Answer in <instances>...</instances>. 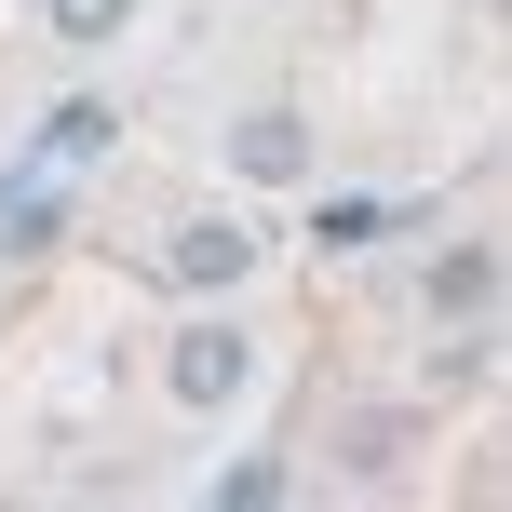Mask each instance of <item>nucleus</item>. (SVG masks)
<instances>
[{
	"label": "nucleus",
	"instance_id": "f257e3e1",
	"mask_svg": "<svg viewBox=\"0 0 512 512\" xmlns=\"http://www.w3.org/2000/svg\"><path fill=\"white\" fill-rule=\"evenodd\" d=\"M243 378H256V351H243V324H189V337H176V364H162V391H176L189 418H216V405H230Z\"/></svg>",
	"mask_w": 512,
	"mask_h": 512
},
{
	"label": "nucleus",
	"instance_id": "f03ea898",
	"mask_svg": "<svg viewBox=\"0 0 512 512\" xmlns=\"http://www.w3.org/2000/svg\"><path fill=\"white\" fill-rule=\"evenodd\" d=\"M162 270H176L189 297H216V283H243V270H256V230H243V216H189V230L162 243Z\"/></svg>",
	"mask_w": 512,
	"mask_h": 512
},
{
	"label": "nucleus",
	"instance_id": "7ed1b4c3",
	"mask_svg": "<svg viewBox=\"0 0 512 512\" xmlns=\"http://www.w3.org/2000/svg\"><path fill=\"white\" fill-rule=\"evenodd\" d=\"M243 176H310V122L297 108H256L243 122Z\"/></svg>",
	"mask_w": 512,
	"mask_h": 512
},
{
	"label": "nucleus",
	"instance_id": "20e7f679",
	"mask_svg": "<svg viewBox=\"0 0 512 512\" xmlns=\"http://www.w3.org/2000/svg\"><path fill=\"white\" fill-rule=\"evenodd\" d=\"M41 27L95 54V41H122V27H135V0H41Z\"/></svg>",
	"mask_w": 512,
	"mask_h": 512
},
{
	"label": "nucleus",
	"instance_id": "39448f33",
	"mask_svg": "<svg viewBox=\"0 0 512 512\" xmlns=\"http://www.w3.org/2000/svg\"><path fill=\"white\" fill-rule=\"evenodd\" d=\"M41 149H54V162H95V149H108V108H54Z\"/></svg>",
	"mask_w": 512,
	"mask_h": 512
}]
</instances>
